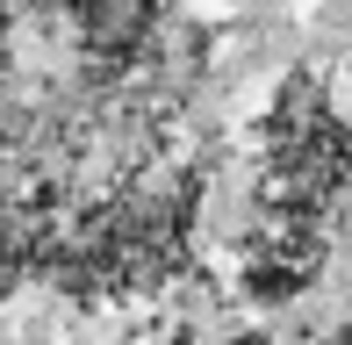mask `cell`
Wrapping results in <instances>:
<instances>
[{
    "instance_id": "1",
    "label": "cell",
    "mask_w": 352,
    "mask_h": 345,
    "mask_svg": "<svg viewBox=\"0 0 352 345\" xmlns=\"http://www.w3.org/2000/svg\"><path fill=\"white\" fill-rule=\"evenodd\" d=\"M352 187V130L324 101L309 72H287L266 108V151H259V216H316Z\"/></svg>"
},
{
    "instance_id": "3",
    "label": "cell",
    "mask_w": 352,
    "mask_h": 345,
    "mask_svg": "<svg viewBox=\"0 0 352 345\" xmlns=\"http://www.w3.org/2000/svg\"><path fill=\"white\" fill-rule=\"evenodd\" d=\"M324 345H352V309H345V317H338V324L324 331Z\"/></svg>"
},
{
    "instance_id": "2",
    "label": "cell",
    "mask_w": 352,
    "mask_h": 345,
    "mask_svg": "<svg viewBox=\"0 0 352 345\" xmlns=\"http://www.w3.org/2000/svg\"><path fill=\"white\" fill-rule=\"evenodd\" d=\"M324 274V223L316 216H259L245 238V295L287 302Z\"/></svg>"
}]
</instances>
